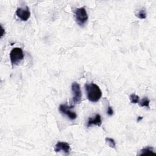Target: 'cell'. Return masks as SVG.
Segmentation results:
<instances>
[{
	"mask_svg": "<svg viewBox=\"0 0 156 156\" xmlns=\"http://www.w3.org/2000/svg\"><path fill=\"white\" fill-rule=\"evenodd\" d=\"M102 124L101 116L99 114H96L94 118H89L87 121V127H90L92 125L101 126Z\"/></svg>",
	"mask_w": 156,
	"mask_h": 156,
	"instance_id": "cell-8",
	"label": "cell"
},
{
	"mask_svg": "<svg viewBox=\"0 0 156 156\" xmlns=\"http://www.w3.org/2000/svg\"><path fill=\"white\" fill-rule=\"evenodd\" d=\"M143 119V117H141V116H138V118H137V121L138 122H139L140 120H141Z\"/></svg>",
	"mask_w": 156,
	"mask_h": 156,
	"instance_id": "cell-16",
	"label": "cell"
},
{
	"mask_svg": "<svg viewBox=\"0 0 156 156\" xmlns=\"http://www.w3.org/2000/svg\"><path fill=\"white\" fill-rule=\"evenodd\" d=\"M136 16L140 19H145L146 18V12L144 9H141L136 15Z\"/></svg>",
	"mask_w": 156,
	"mask_h": 156,
	"instance_id": "cell-13",
	"label": "cell"
},
{
	"mask_svg": "<svg viewBox=\"0 0 156 156\" xmlns=\"http://www.w3.org/2000/svg\"><path fill=\"white\" fill-rule=\"evenodd\" d=\"M154 148L151 146H146L142 149L140 150V154H138L139 155H146V154H155V153L154 152Z\"/></svg>",
	"mask_w": 156,
	"mask_h": 156,
	"instance_id": "cell-9",
	"label": "cell"
},
{
	"mask_svg": "<svg viewBox=\"0 0 156 156\" xmlns=\"http://www.w3.org/2000/svg\"><path fill=\"white\" fill-rule=\"evenodd\" d=\"M54 151L55 152H59L63 151L66 155H69L70 152V146L68 143L58 141L55 145Z\"/></svg>",
	"mask_w": 156,
	"mask_h": 156,
	"instance_id": "cell-7",
	"label": "cell"
},
{
	"mask_svg": "<svg viewBox=\"0 0 156 156\" xmlns=\"http://www.w3.org/2000/svg\"><path fill=\"white\" fill-rule=\"evenodd\" d=\"M73 107L71 106H68L66 104H60L59 106L60 112L66 115L68 118L71 120H74L77 118V114L73 111H71V108Z\"/></svg>",
	"mask_w": 156,
	"mask_h": 156,
	"instance_id": "cell-5",
	"label": "cell"
},
{
	"mask_svg": "<svg viewBox=\"0 0 156 156\" xmlns=\"http://www.w3.org/2000/svg\"><path fill=\"white\" fill-rule=\"evenodd\" d=\"M107 113L108 116H112L113 115V110L112 108V107H110L109 105L108 106L107 110Z\"/></svg>",
	"mask_w": 156,
	"mask_h": 156,
	"instance_id": "cell-14",
	"label": "cell"
},
{
	"mask_svg": "<svg viewBox=\"0 0 156 156\" xmlns=\"http://www.w3.org/2000/svg\"><path fill=\"white\" fill-rule=\"evenodd\" d=\"M71 90L74 96L70 101V104H71L70 106H71L73 108L76 104H79L81 102L82 91H81L80 85L76 82H74L72 83Z\"/></svg>",
	"mask_w": 156,
	"mask_h": 156,
	"instance_id": "cell-2",
	"label": "cell"
},
{
	"mask_svg": "<svg viewBox=\"0 0 156 156\" xmlns=\"http://www.w3.org/2000/svg\"><path fill=\"white\" fill-rule=\"evenodd\" d=\"M16 15L22 21H26L30 16V12L27 6L24 7H18L16 10Z\"/></svg>",
	"mask_w": 156,
	"mask_h": 156,
	"instance_id": "cell-6",
	"label": "cell"
},
{
	"mask_svg": "<svg viewBox=\"0 0 156 156\" xmlns=\"http://www.w3.org/2000/svg\"><path fill=\"white\" fill-rule=\"evenodd\" d=\"M87 99L93 102H96L102 97V91L99 86L94 83L85 85Z\"/></svg>",
	"mask_w": 156,
	"mask_h": 156,
	"instance_id": "cell-1",
	"label": "cell"
},
{
	"mask_svg": "<svg viewBox=\"0 0 156 156\" xmlns=\"http://www.w3.org/2000/svg\"><path fill=\"white\" fill-rule=\"evenodd\" d=\"M129 99H130L131 103H132V104H136V103H138V102L140 101L139 96L134 93L131 94L129 96Z\"/></svg>",
	"mask_w": 156,
	"mask_h": 156,
	"instance_id": "cell-12",
	"label": "cell"
},
{
	"mask_svg": "<svg viewBox=\"0 0 156 156\" xmlns=\"http://www.w3.org/2000/svg\"><path fill=\"white\" fill-rule=\"evenodd\" d=\"M24 58V54L21 48H14L10 52V59L12 65H18Z\"/></svg>",
	"mask_w": 156,
	"mask_h": 156,
	"instance_id": "cell-4",
	"label": "cell"
},
{
	"mask_svg": "<svg viewBox=\"0 0 156 156\" xmlns=\"http://www.w3.org/2000/svg\"><path fill=\"white\" fill-rule=\"evenodd\" d=\"M1 30H2V32H1V37H2L3 36V35L4 34V33H5V32H4V28L2 27V26H1Z\"/></svg>",
	"mask_w": 156,
	"mask_h": 156,
	"instance_id": "cell-15",
	"label": "cell"
},
{
	"mask_svg": "<svg viewBox=\"0 0 156 156\" xmlns=\"http://www.w3.org/2000/svg\"><path fill=\"white\" fill-rule=\"evenodd\" d=\"M149 103L150 101L147 98V97H144L140 101L138 102L140 106L141 107H146L149 108Z\"/></svg>",
	"mask_w": 156,
	"mask_h": 156,
	"instance_id": "cell-10",
	"label": "cell"
},
{
	"mask_svg": "<svg viewBox=\"0 0 156 156\" xmlns=\"http://www.w3.org/2000/svg\"><path fill=\"white\" fill-rule=\"evenodd\" d=\"M106 144L110 147L115 149L116 147V143L114 140V139L111 138H105V139Z\"/></svg>",
	"mask_w": 156,
	"mask_h": 156,
	"instance_id": "cell-11",
	"label": "cell"
},
{
	"mask_svg": "<svg viewBox=\"0 0 156 156\" xmlns=\"http://www.w3.org/2000/svg\"><path fill=\"white\" fill-rule=\"evenodd\" d=\"M74 14L77 24L80 27H83L88 19L86 9L84 7L77 8L74 10Z\"/></svg>",
	"mask_w": 156,
	"mask_h": 156,
	"instance_id": "cell-3",
	"label": "cell"
}]
</instances>
